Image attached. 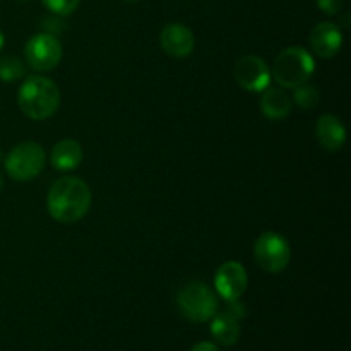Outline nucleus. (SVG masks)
I'll return each instance as SVG.
<instances>
[{"label":"nucleus","instance_id":"f257e3e1","mask_svg":"<svg viewBox=\"0 0 351 351\" xmlns=\"http://www.w3.org/2000/svg\"><path fill=\"white\" fill-rule=\"evenodd\" d=\"M91 189L77 177L58 178L47 195L48 215L64 225L81 221L91 209Z\"/></svg>","mask_w":351,"mask_h":351},{"label":"nucleus","instance_id":"f03ea898","mask_svg":"<svg viewBox=\"0 0 351 351\" xmlns=\"http://www.w3.org/2000/svg\"><path fill=\"white\" fill-rule=\"evenodd\" d=\"M21 112L33 120L50 119L60 106V89L51 79L29 75L17 93Z\"/></svg>","mask_w":351,"mask_h":351},{"label":"nucleus","instance_id":"7ed1b4c3","mask_svg":"<svg viewBox=\"0 0 351 351\" xmlns=\"http://www.w3.org/2000/svg\"><path fill=\"white\" fill-rule=\"evenodd\" d=\"M314 57L302 47H290L281 51L273 65V77L283 88H297L314 74Z\"/></svg>","mask_w":351,"mask_h":351},{"label":"nucleus","instance_id":"20e7f679","mask_svg":"<svg viewBox=\"0 0 351 351\" xmlns=\"http://www.w3.org/2000/svg\"><path fill=\"white\" fill-rule=\"evenodd\" d=\"M5 171L17 182H27L36 178L47 165V153L38 143H21L9 151L3 160Z\"/></svg>","mask_w":351,"mask_h":351},{"label":"nucleus","instance_id":"39448f33","mask_svg":"<svg viewBox=\"0 0 351 351\" xmlns=\"http://www.w3.org/2000/svg\"><path fill=\"white\" fill-rule=\"evenodd\" d=\"M177 304L184 317L192 322H206L218 311V298L208 285L192 281L177 295Z\"/></svg>","mask_w":351,"mask_h":351},{"label":"nucleus","instance_id":"423d86ee","mask_svg":"<svg viewBox=\"0 0 351 351\" xmlns=\"http://www.w3.org/2000/svg\"><path fill=\"white\" fill-rule=\"evenodd\" d=\"M254 257L261 269L278 274L287 269V266L290 264L291 249L287 239L281 237L280 233L266 232L257 239L256 245H254Z\"/></svg>","mask_w":351,"mask_h":351},{"label":"nucleus","instance_id":"0eeeda50","mask_svg":"<svg viewBox=\"0 0 351 351\" xmlns=\"http://www.w3.org/2000/svg\"><path fill=\"white\" fill-rule=\"evenodd\" d=\"M62 43L50 33H40L29 38L24 48L27 65L36 72L53 71L62 60Z\"/></svg>","mask_w":351,"mask_h":351},{"label":"nucleus","instance_id":"6e6552de","mask_svg":"<svg viewBox=\"0 0 351 351\" xmlns=\"http://www.w3.org/2000/svg\"><path fill=\"white\" fill-rule=\"evenodd\" d=\"M233 75L239 86L252 93L264 91L271 82V72L266 62L256 55H245L240 58L233 69Z\"/></svg>","mask_w":351,"mask_h":351},{"label":"nucleus","instance_id":"1a4fd4ad","mask_svg":"<svg viewBox=\"0 0 351 351\" xmlns=\"http://www.w3.org/2000/svg\"><path fill=\"white\" fill-rule=\"evenodd\" d=\"M249 276H247L245 267L235 261L221 264L215 274V288L221 298L226 302L239 300L247 290Z\"/></svg>","mask_w":351,"mask_h":351},{"label":"nucleus","instance_id":"9d476101","mask_svg":"<svg viewBox=\"0 0 351 351\" xmlns=\"http://www.w3.org/2000/svg\"><path fill=\"white\" fill-rule=\"evenodd\" d=\"M160 45L165 53L175 58H184L194 51V33L182 23H170L161 29Z\"/></svg>","mask_w":351,"mask_h":351},{"label":"nucleus","instance_id":"9b49d317","mask_svg":"<svg viewBox=\"0 0 351 351\" xmlns=\"http://www.w3.org/2000/svg\"><path fill=\"white\" fill-rule=\"evenodd\" d=\"M308 40L315 55L322 58H332L341 50L343 33L335 23H319L311 31Z\"/></svg>","mask_w":351,"mask_h":351},{"label":"nucleus","instance_id":"f8f14e48","mask_svg":"<svg viewBox=\"0 0 351 351\" xmlns=\"http://www.w3.org/2000/svg\"><path fill=\"white\" fill-rule=\"evenodd\" d=\"M315 134H317L319 144L326 151H329V153H335V151L341 149L346 141L345 125H343L338 117L331 115V113H326V115H322L317 120Z\"/></svg>","mask_w":351,"mask_h":351},{"label":"nucleus","instance_id":"ddd939ff","mask_svg":"<svg viewBox=\"0 0 351 351\" xmlns=\"http://www.w3.org/2000/svg\"><path fill=\"white\" fill-rule=\"evenodd\" d=\"M82 147L77 141L64 139L53 146L50 153V163L58 171H71L81 165Z\"/></svg>","mask_w":351,"mask_h":351},{"label":"nucleus","instance_id":"4468645a","mask_svg":"<svg viewBox=\"0 0 351 351\" xmlns=\"http://www.w3.org/2000/svg\"><path fill=\"white\" fill-rule=\"evenodd\" d=\"M261 110L269 120H283L291 112V99L283 89L267 86L261 96Z\"/></svg>","mask_w":351,"mask_h":351},{"label":"nucleus","instance_id":"2eb2a0df","mask_svg":"<svg viewBox=\"0 0 351 351\" xmlns=\"http://www.w3.org/2000/svg\"><path fill=\"white\" fill-rule=\"evenodd\" d=\"M211 335L223 346H233L240 338V322L230 311L213 315Z\"/></svg>","mask_w":351,"mask_h":351},{"label":"nucleus","instance_id":"dca6fc26","mask_svg":"<svg viewBox=\"0 0 351 351\" xmlns=\"http://www.w3.org/2000/svg\"><path fill=\"white\" fill-rule=\"evenodd\" d=\"M293 101L304 110L315 108L319 101H321V93H319L315 86L304 82V84L293 88Z\"/></svg>","mask_w":351,"mask_h":351},{"label":"nucleus","instance_id":"f3484780","mask_svg":"<svg viewBox=\"0 0 351 351\" xmlns=\"http://www.w3.org/2000/svg\"><path fill=\"white\" fill-rule=\"evenodd\" d=\"M26 74L23 62L12 55H5L0 58V81L14 82Z\"/></svg>","mask_w":351,"mask_h":351},{"label":"nucleus","instance_id":"a211bd4d","mask_svg":"<svg viewBox=\"0 0 351 351\" xmlns=\"http://www.w3.org/2000/svg\"><path fill=\"white\" fill-rule=\"evenodd\" d=\"M43 5L47 7L50 12L57 14V16H71L75 9L79 7L81 0H41Z\"/></svg>","mask_w":351,"mask_h":351},{"label":"nucleus","instance_id":"6ab92c4d","mask_svg":"<svg viewBox=\"0 0 351 351\" xmlns=\"http://www.w3.org/2000/svg\"><path fill=\"white\" fill-rule=\"evenodd\" d=\"M317 5L322 12L329 14V16H336L341 10L343 0H317Z\"/></svg>","mask_w":351,"mask_h":351},{"label":"nucleus","instance_id":"aec40b11","mask_svg":"<svg viewBox=\"0 0 351 351\" xmlns=\"http://www.w3.org/2000/svg\"><path fill=\"white\" fill-rule=\"evenodd\" d=\"M192 351H219L218 346L215 343H209V341H201L192 348Z\"/></svg>","mask_w":351,"mask_h":351},{"label":"nucleus","instance_id":"412c9836","mask_svg":"<svg viewBox=\"0 0 351 351\" xmlns=\"http://www.w3.org/2000/svg\"><path fill=\"white\" fill-rule=\"evenodd\" d=\"M3 43H5V40H3V33H2V31H0V50H2V48H3Z\"/></svg>","mask_w":351,"mask_h":351},{"label":"nucleus","instance_id":"4be33fe9","mask_svg":"<svg viewBox=\"0 0 351 351\" xmlns=\"http://www.w3.org/2000/svg\"><path fill=\"white\" fill-rule=\"evenodd\" d=\"M2 189H3V177L2 173H0V192H2Z\"/></svg>","mask_w":351,"mask_h":351},{"label":"nucleus","instance_id":"5701e85b","mask_svg":"<svg viewBox=\"0 0 351 351\" xmlns=\"http://www.w3.org/2000/svg\"><path fill=\"white\" fill-rule=\"evenodd\" d=\"M0 161H3V153H2V149H0Z\"/></svg>","mask_w":351,"mask_h":351},{"label":"nucleus","instance_id":"b1692460","mask_svg":"<svg viewBox=\"0 0 351 351\" xmlns=\"http://www.w3.org/2000/svg\"><path fill=\"white\" fill-rule=\"evenodd\" d=\"M125 2H130V3H134V2H139V0H125Z\"/></svg>","mask_w":351,"mask_h":351},{"label":"nucleus","instance_id":"393cba45","mask_svg":"<svg viewBox=\"0 0 351 351\" xmlns=\"http://www.w3.org/2000/svg\"><path fill=\"white\" fill-rule=\"evenodd\" d=\"M21 2H27V0H21Z\"/></svg>","mask_w":351,"mask_h":351}]
</instances>
